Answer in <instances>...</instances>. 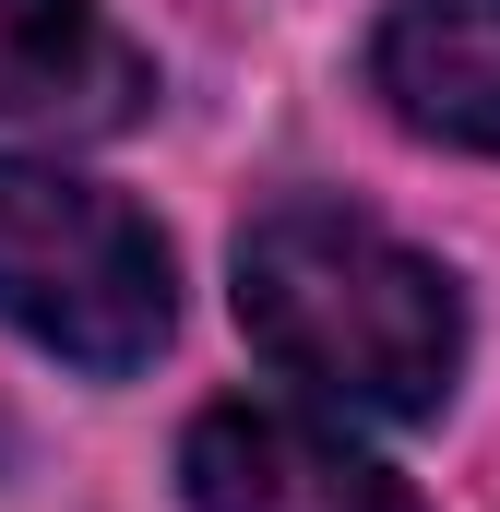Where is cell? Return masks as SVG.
I'll return each mask as SVG.
<instances>
[{"label":"cell","mask_w":500,"mask_h":512,"mask_svg":"<svg viewBox=\"0 0 500 512\" xmlns=\"http://www.w3.org/2000/svg\"><path fill=\"white\" fill-rule=\"evenodd\" d=\"M239 322L286 382L370 417H429L465 370V310L441 262H417L346 203H274L239 239Z\"/></svg>","instance_id":"obj_1"},{"label":"cell","mask_w":500,"mask_h":512,"mask_svg":"<svg viewBox=\"0 0 500 512\" xmlns=\"http://www.w3.org/2000/svg\"><path fill=\"white\" fill-rule=\"evenodd\" d=\"M0 322L36 334L48 358L120 382V370H143L167 346V322H179L167 239L131 215L120 191L0 155Z\"/></svg>","instance_id":"obj_2"},{"label":"cell","mask_w":500,"mask_h":512,"mask_svg":"<svg viewBox=\"0 0 500 512\" xmlns=\"http://www.w3.org/2000/svg\"><path fill=\"white\" fill-rule=\"evenodd\" d=\"M179 489L191 512H417V489L370 465L346 429L298 417V405H203L179 441Z\"/></svg>","instance_id":"obj_3"},{"label":"cell","mask_w":500,"mask_h":512,"mask_svg":"<svg viewBox=\"0 0 500 512\" xmlns=\"http://www.w3.org/2000/svg\"><path fill=\"white\" fill-rule=\"evenodd\" d=\"M370 84L405 131L500 155V0H393L370 36Z\"/></svg>","instance_id":"obj_4"},{"label":"cell","mask_w":500,"mask_h":512,"mask_svg":"<svg viewBox=\"0 0 500 512\" xmlns=\"http://www.w3.org/2000/svg\"><path fill=\"white\" fill-rule=\"evenodd\" d=\"M143 96H155V72L96 0H0V120L120 131Z\"/></svg>","instance_id":"obj_5"}]
</instances>
